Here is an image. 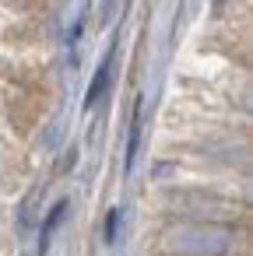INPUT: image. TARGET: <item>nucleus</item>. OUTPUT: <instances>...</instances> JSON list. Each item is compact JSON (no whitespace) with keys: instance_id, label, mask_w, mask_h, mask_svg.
<instances>
[{"instance_id":"nucleus-1","label":"nucleus","mask_w":253,"mask_h":256,"mask_svg":"<svg viewBox=\"0 0 253 256\" xmlns=\"http://www.w3.org/2000/svg\"><path fill=\"white\" fill-rule=\"evenodd\" d=\"M106 81H109V60H106V64L99 67V78L92 81V92H88V106H92V102H95V98H99V95L106 92Z\"/></svg>"}]
</instances>
